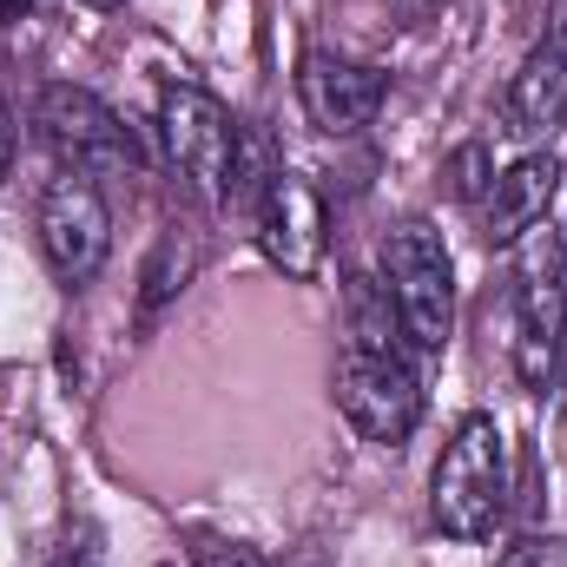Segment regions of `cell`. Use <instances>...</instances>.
Masks as SVG:
<instances>
[{
    "label": "cell",
    "mask_w": 567,
    "mask_h": 567,
    "mask_svg": "<svg viewBox=\"0 0 567 567\" xmlns=\"http://www.w3.org/2000/svg\"><path fill=\"white\" fill-rule=\"evenodd\" d=\"M258 251L290 284H317L323 258H330V225H323V198L303 172H284V165L271 172V185L258 198Z\"/></svg>",
    "instance_id": "8"
},
{
    "label": "cell",
    "mask_w": 567,
    "mask_h": 567,
    "mask_svg": "<svg viewBox=\"0 0 567 567\" xmlns=\"http://www.w3.org/2000/svg\"><path fill=\"white\" fill-rule=\"evenodd\" d=\"M567 343V231L542 218L515 238V370L528 390L561 377Z\"/></svg>",
    "instance_id": "2"
},
{
    "label": "cell",
    "mask_w": 567,
    "mask_h": 567,
    "mask_svg": "<svg viewBox=\"0 0 567 567\" xmlns=\"http://www.w3.org/2000/svg\"><path fill=\"white\" fill-rule=\"evenodd\" d=\"M33 225H40V258H47V271L66 284V290H86V284L106 271V258H113V212H106L100 178H86V172L47 178Z\"/></svg>",
    "instance_id": "7"
},
{
    "label": "cell",
    "mask_w": 567,
    "mask_h": 567,
    "mask_svg": "<svg viewBox=\"0 0 567 567\" xmlns=\"http://www.w3.org/2000/svg\"><path fill=\"white\" fill-rule=\"evenodd\" d=\"M495 567H567V548L561 542H542V535H522V542L502 548V561Z\"/></svg>",
    "instance_id": "13"
},
{
    "label": "cell",
    "mask_w": 567,
    "mask_h": 567,
    "mask_svg": "<svg viewBox=\"0 0 567 567\" xmlns=\"http://www.w3.org/2000/svg\"><path fill=\"white\" fill-rule=\"evenodd\" d=\"M86 7H126V0H86Z\"/></svg>",
    "instance_id": "20"
},
{
    "label": "cell",
    "mask_w": 567,
    "mask_h": 567,
    "mask_svg": "<svg viewBox=\"0 0 567 567\" xmlns=\"http://www.w3.org/2000/svg\"><path fill=\"white\" fill-rule=\"evenodd\" d=\"M383 290H390L403 343L416 357H442L455 337V265L435 225L410 218L383 238Z\"/></svg>",
    "instance_id": "3"
},
{
    "label": "cell",
    "mask_w": 567,
    "mask_h": 567,
    "mask_svg": "<svg viewBox=\"0 0 567 567\" xmlns=\"http://www.w3.org/2000/svg\"><path fill=\"white\" fill-rule=\"evenodd\" d=\"M297 100H303L310 126H323V133H363L383 113V100H390V73L370 66V60L310 47L297 60Z\"/></svg>",
    "instance_id": "9"
},
{
    "label": "cell",
    "mask_w": 567,
    "mask_h": 567,
    "mask_svg": "<svg viewBox=\"0 0 567 567\" xmlns=\"http://www.w3.org/2000/svg\"><path fill=\"white\" fill-rule=\"evenodd\" d=\"M47 567H100V555H93V548H60Z\"/></svg>",
    "instance_id": "16"
},
{
    "label": "cell",
    "mask_w": 567,
    "mask_h": 567,
    "mask_svg": "<svg viewBox=\"0 0 567 567\" xmlns=\"http://www.w3.org/2000/svg\"><path fill=\"white\" fill-rule=\"evenodd\" d=\"M185 271H192V251H178V238H158V251H152V265H145V297H140L145 317H152L172 290H185Z\"/></svg>",
    "instance_id": "12"
},
{
    "label": "cell",
    "mask_w": 567,
    "mask_h": 567,
    "mask_svg": "<svg viewBox=\"0 0 567 567\" xmlns=\"http://www.w3.org/2000/svg\"><path fill=\"white\" fill-rule=\"evenodd\" d=\"M158 140L172 172L205 198V205H231V172H238V140L245 126L192 80L158 86Z\"/></svg>",
    "instance_id": "5"
},
{
    "label": "cell",
    "mask_w": 567,
    "mask_h": 567,
    "mask_svg": "<svg viewBox=\"0 0 567 567\" xmlns=\"http://www.w3.org/2000/svg\"><path fill=\"white\" fill-rule=\"evenodd\" d=\"M192 567H271V561H265L251 542H198Z\"/></svg>",
    "instance_id": "14"
},
{
    "label": "cell",
    "mask_w": 567,
    "mask_h": 567,
    "mask_svg": "<svg viewBox=\"0 0 567 567\" xmlns=\"http://www.w3.org/2000/svg\"><path fill=\"white\" fill-rule=\"evenodd\" d=\"M7 165H13V120H7V106H0V178H7Z\"/></svg>",
    "instance_id": "17"
},
{
    "label": "cell",
    "mask_w": 567,
    "mask_h": 567,
    "mask_svg": "<svg viewBox=\"0 0 567 567\" xmlns=\"http://www.w3.org/2000/svg\"><path fill=\"white\" fill-rule=\"evenodd\" d=\"M482 158H488L482 145H462V152H455V165H449V172H455V198H475V192H488V178H475V172H482Z\"/></svg>",
    "instance_id": "15"
},
{
    "label": "cell",
    "mask_w": 567,
    "mask_h": 567,
    "mask_svg": "<svg viewBox=\"0 0 567 567\" xmlns=\"http://www.w3.org/2000/svg\"><path fill=\"white\" fill-rule=\"evenodd\" d=\"M508 515V442L495 416H462L429 475V522L449 542H488Z\"/></svg>",
    "instance_id": "1"
},
{
    "label": "cell",
    "mask_w": 567,
    "mask_h": 567,
    "mask_svg": "<svg viewBox=\"0 0 567 567\" xmlns=\"http://www.w3.org/2000/svg\"><path fill=\"white\" fill-rule=\"evenodd\" d=\"M330 390H337L343 423L377 449H403L423 423V383L396 343H343Z\"/></svg>",
    "instance_id": "4"
},
{
    "label": "cell",
    "mask_w": 567,
    "mask_h": 567,
    "mask_svg": "<svg viewBox=\"0 0 567 567\" xmlns=\"http://www.w3.org/2000/svg\"><path fill=\"white\" fill-rule=\"evenodd\" d=\"M396 7H403V13H410V20H429V13H442V7H449V0H396Z\"/></svg>",
    "instance_id": "18"
},
{
    "label": "cell",
    "mask_w": 567,
    "mask_h": 567,
    "mask_svg": "<svg viewBox=\"0 0 567 567\" xmlns=\"http://www.w3.org/2000/svg\"><path fill=\"white\" fill-rule=\"evenodd\" d=\"M33 133H40V145L60 158V172L113 178V172H133V165H140L133 126H126L93 86H73V80L40 86V100H33Z\"/></svg>",
    "instance_id": "6"
},
{
    "label": "cell",
    "mask_w": 567,
    "mask_h": 567,
    "mask_svg": "<svg viewBox=\"0 0 567 567\" xmlns=\"http://www.w3.org/2000/svg\"><path fill=\"white\" fill-rule=\"evenodd\" d=\"M567 120V27H548L515 80H508V100H502V133L508 140H555Z\"/></svg>",
    "instance_id": "10"
},
{
    "label": "cell",
    "mask_w": 567,
    "mask_h": 567,
    "mask_svg": "<svg viewBox=\"0 0 567 567\" xmlns=\"http://www.w3.org/2000/svg\"><path fill=\"white\" fill-rule=\"evenodd\" d=\"M561 27H567V13H561Z\"/></svg>",
    "instance_id": "21"
},
{
    "label": "cell",
    "mask_w": 567,
    "mask_h": 567,
    "mask_svg": "<svg viewBox=\"0 0 567 567\" xmlns=\"http://www.w3.org/2000/svg\"><path fill=\"white\" fill-rule=\"evenodd\" d=\"M555 192H561V158L555 152H522L482 192V238L488 245H515L522 231H535L555 212Z\"/></svg>",
    "instance_id": "11"
},
{
    "label": "cell",
    "mask_w": 567,
    "mask_h": 567,
    "mask_svg": "<svg viewBox=\"0 0 567 567\" xmlns=\"http://www.w3.org/2000/svg\"><path fill=\"white\" fill-rule=\"evenodd\" d=\"M7 13H27V0H0V20H7Z\"/></svg>",
    "instance_id": "19"
}]
</instances>
